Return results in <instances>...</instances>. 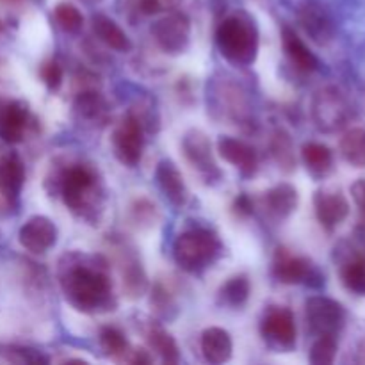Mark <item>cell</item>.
Returning a JSON list of instances; mask_svg holds the SVG:
<instances>
[{"instance_id": "obj_21", "label": "cell", "mask_w": 365, "mask_h": 365, "mask_svg": "<svg viewBox=\"0 0 365 365\" xmlns=\"http://www.w3.org/2000/svg\"><path fill=\"white\" fill-rule=\"evenodd\" d=\"M282 45H284V50L291 59L292 66L298 68L299 71H305V73L317 70V64H319L317 57L310 52L309 46L302 41V38L291 27H284V31H282Z\"/></svg>"}, {"instance_id": "obj_13", "label": "cell", "mask_w": 365, "mask_h": 365, "mask_svg": "<svg viewBox=\"0 0 365 365\" xmlns=\"http://www.w3.org/2000/svg\"><path fill=\"white\" fill-rule=\"evenodd\" d=\"M314 209L321 227L334 232L349 216V203L337 189H319L314 196Z\"/></svg>"}, {"instance_id": "obj_24", "label": "cell", "mask_w": 365, "mask_h": 365, "mask_svg": "<svg viewBox=\"0 0 365 365\" xmlns=\"http://www.w3.org/2000/svg\"><path fill=\"white\" fill-rule=\"evenodd\" d=\"M121 277H123L125 294L130 299L141 298L148 289V278L141 262L128 253H125V259L121 262Z\"/></svg>"}, {"instance_id": "obj_42", "label": "cell", "mask_w": 365, "mask_h": 365, "mask_svg": "<svg viewBox=\"0 0 365 365\" xmlns=\"http://www.w3.org/2000/svg\"><path fill=\"white\" fill-rule=\"evenodd\" d=\"M359 360L360 362H365V341L360 344V349H359Z\"/></svg>"}, {"instance_id": "obj_37", "label": "cell", "mask_w": 365, "mask_h": 365, "mask_svg": "<svg viewBox=\"0 0 365 365\" xmlns=\"http://www.w3.org/2000/svg\"><path fill=\"white\" fill-rule=\"evenodd\" d=\"M132 217H134V221L138 225H153L157 217V207L153 205L152 202H148L146 198L135 200L134 205H132Z\"/></svg>"}, {"instance_id": "obj_20", "label": "cell", "mask_w": 365, "mask_h": 365, "mask_svg": "<svg viewBox=\"0 0 365 365\" xmlns=\"http://www.w3.org/2000/svg\"><path fill=\"white\" fill-rule=\"evenodd\" d=\"M25 184V168L18 155H7L0 160V195L14 203Z\"/></svg>"}, {"instance_id": "obj_27", "label": "cell", "mask_w": 365, "mask_h": 365, "mask_svg": "<svg viewBox=\"0 0 365 365\" xmlns=\"http://www.w3.org/2000/svg\"><path fill=\"white\" fill-rule=\"evenodd\" d=\"M100 348H102L103 355L109 356L114 362H128V355H130L132 346L128 344V341L125 339V335L121 334L118 328L106 327L100 330L98 335Z\"/></svg>"}, {"instance_id": "obj_28", "label": "cell", "mask_w": 365, "mask_h": 365, "mask_svg": "<svg viewBox=\"0 0 365 365\" xmlns=\"http://www.w3.org/2000/svg\"><path fill=\"white\" fill-rule=\"evenodd\" d=\"M341 280L353 294L365 296V253L349 255L341 266Z\"/></svg>"}, {"instance_id": "obj_18", "label": "cell", "mask_w": 365, "mask_h": 365, "mask_svg": "<svg viewBox=\"0 0 365 365\" xmlns=\"http://www.w3.org/2000/svg\"><path fill=\"white\" fill-rule=\"evenodd\" d=\"M202 355L209 364H225L232 359L234 351V342H232L230 334L223 328H207L202 334Z\"/></svg>"}, {"instance_id": "obj_30", "label": "cell", "mask_w": 365, "mask_h": 365, "mask_svg": "<svg viewBox=\"0 0 365 365\" xmlns=\"http://www.w3.org/2000/svg\"><path fill=\"white\" fill-rule=\"evenodd\" d=\"M73 109L81 120L98 121L106 114V102H103L102 95L96 93L95 89H84L75 98Z\"/></svg>"}, {"instance_id": "obj_35", "label": "cell", "mask_w": 365, "mask_h": 365, "mask_svg": "<svg viewBox=\"0 0 365 365\" xmlns=\"http://www.w3.org/2000/svg\"><path fill=\"white\" fill-rule=\"evenodd\" d=\"M0 355L11 364H46L48 359L41 353L31 348H21V346H2Z\"/></svg>"}, {"instance_id": "obj_23", "label": "cell", "mask_w": 365, "mask_h": 365, "mask_svg": "<svg viewBox=\"0 0 365 365\" xmlns=\"http://www.w3.org/2000/svg\"><path fill=\"white\" fill-rule=\"evenodd\" d=\"M145 339L148 342V348L155 355H159L164 364L180 362V349H178L177 342L160 324L150 323L145 330Z\"/></svg>"}, {"instance_id": "obj_2", "label": "cell", "mask_w": 365, "mask_h": 365, "mask_svg": "<svg viewBox=\"0 0 365 365\" xmlns=\"http://www.w3.org/2000/svg\"><path fill=\"white\" fill-rule=\"evenodd\" d=\"M57 192L77 217L95 221L103 205V187L98 173L88 164H64Z\"/></svg>"}, {"instance_id": "obj_38", "label": "cell", "mask_w": 365, "mask_h": 365, "mask_svg": "<svg viewBox=\"0 0 365 365\" xmlns=\"http://www.w3.org/2000/svg\"><path fill=\"white\" fill-rule=\"evenodd\" d=\"M182 0H139L138 7L143 14H159L175 11Z\"/></svg>"}, {"instance_id": "obj_16", "label": "cell", "mask_w": 365, "mask_h": 365, "mask_svg": "<svg viewBox=\"0 0 365 365\" xmlns=\"http://www.w3.org/2000/svg\"><path fill=\"white\" fill-rule=\"evenodd\" d=\"M155 180L163 195L173 203L175 207H184L189 200L187 185L177 164L171 160H160L155 170Z\"/></svg>"}, {"instance_id": "obj_39", "label": "cell", "mask_w": 365, "mask_h": 365, "mask_svg": "<svg viewBox=\"0 0 365 365\" xmlns=\"http://www.w3.org/2000/svg\"><path fill=\"white\" fill-rule=\"evenodd\" d=\"M349 191H351V196H353V200H355L356 207L362 210L364 216H365V178L356 180L355 184L351 185V189H349Z\"/></svg>"}, {"instance_id": "obj_5", "label": "cell", "mask_w": 365, "mask_h": 365, "mask_svg": "<svg viewBox=\"0 0 365 365\" xmlns=\"http://www.w3.org/2000/svg\"><path fill=\"white\" fill-rule=\"evenodd\" d=\"M273 277L285 285L305 284L309 287H321L324 282V277L314 266L312 260L294 255L291 250L284 248V246L274 253Z\"/></svg>"}, {"instance_id": "obj_26", "label": "cell", "mask_w": 365, "mask_h": 365, "mask_svg": "<svg viewBox=\"0 0 365 365\" xmlns=\"http://www.w3.org/2000/svg\"><path fill=\"white\" fill-rule=\"evenodd\" d=\"M252 292V284L246 274H235V277L228 278L223 285H221L220 292H217V299L223 307H230V309H241L250 298Z\"/></svg>"}, {"instance_id": "obj_7", "label": "cell", "mask_w": 365, "mask_h": 365, "mask_svg": "<svg viewBox=\"0 0 365 365\" xmlns=\"http://www.w3.org/2000/svg\"><path fill=\"white\" fill-rule=\"evenodd\" d=\"M157 46L170 56H180L191 41V20L184 13H171L152 25Z\"/></svg>"}, {"instance_id": "obj_3", "label": "cell", "mask_w": 365, "mask_h": 365, "mask_svg": "<svg viewBox=\"0 0 365 365\" xmlns=\"http://www.w3.org/2000/svg\"><path fill=\"white\" fill-rule=\"evenodd\" d=\"M221 53L235 66H250L259 53V31L248 14L237 13L225 18L216 32Z\"/></svg>"}, {"instance_id": "obj_33", "label": "cell", "mask_w": 365, "mask_h": 365, "mask_svg": "<svg viewBox=\"0 0 365 365\" xmlns=\"http://www.w3.org/2000/svg\"><path fill=\"white\" fill-rule=\"evenodd\" d=\"M53 21L57 24V27L63 29L64 32H78L84 25V16H82L81 11L73 6V4H57L53 7Z\"/></svg>"}, {"instance_id": "obj_34", "label": "cell", "mask_w": 365, "mask_h": 365, "mask_svg": "<svg viewBox=\"0 0 365 365\" xmlns=\"http://www.w3.org/2000/svg\"><path fill=\"white\" fill-rule=\"evenodd\" d=\"M335 356H337V339L331 335H321L310 349L309 360L314 365H330L335 362Z\"/></svg>"}, {"instance_id": "obj_29", "label": "cell", "mask_w": 365, "mask_h": 365, "mask_svg": "<svg viewBox=\"0 0 365 365\" xmlns=\"http://www.w3.org/2000/svg\"><path fill=\"white\" fill-rule=\"evenodd\" d=\"M339 150L353 168H365V128H349L339 141Z\"/></svg>"}, {"instance_id": "obj_14", "label": "cell", "mask_w": 365, "mask_h": 365, "mask_svg": "<svg viewBox=\"0 0 365 365\" xmlns=\"http://www.w3.org/2000/svg\"><path fill=\"white\" fill-rule=\"evenodd\" d=\"M29 125V107L20 100H0V139L16 145Z\"/></svg>"}, {"instance_id": "obj_32", "label": "cell", "mask_w": 365, "mask_h": 365, "mask_svg": "<svg viewBox=\"0 0 365 365\" xmlns=\"http://www.w3.org/2000/svg\"><path fill=\"white\" fill-rule=\"evenodd\" d=\"M150 307H152V312L155 314L159 319L171 321L178 314L177 303H175L173 296L170 294L164 285L155 284L150 292Z\"/></svg>"}, {"instance_id": "obj_25", "label": "cell", "mask_w": 365, "mask_h": 365, "mask_svg": "<svg viewBox=\"0 0 365 365\" xmlns=\"http://www.w3.org/2000/svg\"><path fill=\"white\" fill-rule=\"evenodd\" d=\"M302 157L307 170L316 178L327 177L334 168V153L327 145H321V143H307L302 148Z\"/></svg>"}, {"instance_id": "obj_41", "label": "cell", "mask_w": 365, "mask_h": 365, "mask_svg": "<svg viewBox=\"0 0 365 365\" xmlns=\"http://www.w3.org/2000/svg\"><path fill=\"white\" fill-rule=\"evenodd\" d=\"M153 362V356L150 355V351H146V349L139 348V349H130V355H128V362L127 364H152Z\"/></svg>"}, {"instance_id": "obj_15", "label": "cell", "mask_w": 365, "mask_h": 365, "mask_svg": "<svg viewBox=\"0 0 365 365\" xmlns=\"http://www.w3.org/2000/svg\"><path fill=\"white\" fill-rule=\"evenodd\" d=\"M217 152L227 163L234 164L241 171L242 177H253L255 175L257 164H259L257 152L252 146L246 145L245 141L221 135L220 141H217Z\"/></svg>"}, {"instance_id": "obj_8", "label": "cell", "mask_w": 365, "mask_h": 365, "mask_svg": "<svg viewBox=\"0 0 365 365\" xmlns=\"http://www.w3.org/2000/svg\"><path fill=\"white\" fill-rule=\"evenodd\" d=\"M110 143L116 159L123 166L135 168L141 163L143 150H145V128L128 113L123 121L114 128Z\"/></svg>"}, {"instance_id": "obj_1", "label": "cell", "mask_w": 365, "mask_h": 365, "mask_svg": "<svg viewBox=\"0 0 365 365\" xmlns=\"http://www.w3.org/2000/svg\"><path fill=\"white\" fill-rule=\"evenodd\" d=\"M59 282L64 298L78 312H113L116 309L109 264L103 257L66 253L59 262Z\"/></svg>"}, {"instance_id": "obj_40", "label": "cell", "mask_w": 365, "mask_h": 365, "mask_svg": "<svg viewBox=\"0 0 365 365\" xmlns=\"http://www.w3.org/2000/svg\"><path fill=\"white\" fill-rule=\"evenodd\" d=\"M234 209L235 212H239V216H250V214H253V202L250 200V196L241 195L235 200Z\"/></svg>"}, {"instance_id": "obj_43", "label": "cell", "mask_w": 365, "mask_h": 365, "mask_svg": "<svg viewBox=\"0 0 365 365\" xmlns=\"http://www.w3.org/2000/svg\"><path fill=\"white\" fill-rule=\"evenodd\" d=\"M4 31V25H2V21H0V32Z\"/></svg>"}, {"instance_id": "obj_11", "label": "cell", "mask_w": 365, "mask_h": 365, "mask_svg": "<svg viewBox=\"0 0 365 365\" xmlns=\"http://www.w3.org/2000/svg\"><path fill=\"white\" fill-rule=\"evenodd\" d=\"M260 334L278 349L291 351L296 346L294 314L287 307H269L260 323Z\"/></svg>"}, {"instance_id": "obj_10", "label": "cell", "mask_w": 365, "mask_h": 365, "mask_svg": "<svg viewBox=\"0 0 365 365\" xmlns=\"http://www.w3.org/2000/svg\"><path fill=\"white\" fill-rule=\"evenodd\" d=\"M314 121L321 130L334 132L344 127L349 120L348 100L335 88H324L316 93L312 103Z\"/></svg>"}, {"instance_id": "obj_36", "label": "cell", "mask_w": 365, "mask_h": 365, "mask_svg": "<svg viewBox=\"0 0 365 365\" xmlns=\"http://www.w3.org/2000/svg\"><path fill=\"white\" fill-rule=\"evenodd\" d=\"M39 77H41V81L45 82V86L50 91H57L61 84H63V68H61L57 61H45L41 68H39Z\"/></svg>"}, {"instance_id": "obj_9", "label": "cell", "mask_w": 365, "mask_h": 365, "mask_svg": "<svg viewBox=\"0 0 365 365\" xmlns=\"http://www.w3.org/2000/svg\"><path fill=\"white\" fill-rule=\"evenodd\" d=\"M182 152H184L187 163L202 175L207 184H216L221 180L223 175L214 160L212 145L205 132L196 130V128L185 132L184 139H182Z\"/></svg>"}, {"instance_id": "obj_12", "label": "cell", "mask_w": 365, "mask_h": 365, "mask_svg": "<svg viewBox=\"0 0 365 365\" xmlns=\"http://www.w3.org/2000/svg\"><path fill=\"white\" fill-rule=\"evenodd\" d=\"M18 241L27 252L45 253L57 242V227L46 216H32L21 225Z\"/></svg>"}, {"instance_id": "obj_19", "label": "cell", "mask_w": 365, "mask_h": 365, "mask_svg": "<svg viewBox=\"0 0 365 365\" xmlns=\"http://www.w3.org/2000/svg\"><path fill=\"white\" fill-rule=\"evenodd\" d=\"M299 21H302V27L305 29L307 34L314 41L319 43V45L330 41L331 36H334V27H331L330 16H328L324 7H321L319 4H305L302 7V11H299Z\"/></svg>"}, {"instance_id": "obj_6", "label": "cell", "mask_w": 365, "mask_h": 365, "mask_svg": "<svg viewBox=\"0 0 365 365\" xmlns=\"http://www.w3.org/2000/svg\"><path fill=\"white\" fill-rule=\"evenodd\" d=\"M305 319L310 331L317 337L321 335L337 337L339 331L344 328L346 310L335 299L327 296H312L305 303Z\"/></svg>"}, {"instance_id": "obj_22", "label": "cell", "mask_w": 365, "mask_h": 365, "mask_svg": "<svg viewBox=\"0 0 365 365\" xmlns=\"http://www.w3.org/2000/svg\"><path fill=\"white\" fill-rule=\"evenodd\" d=\"M93 32H95L100 41L106 43L114 52H130L132 50L130 38L125 34V31L116 21L110 20L106 14H95L93 16Z\"/></svg>"}, {"instance_id": "obj_31", "label": "cell", "mask_w": 365, "mask_h": 365, "mask_svg": "<svg viewBox=\"0 0 365 365\" xmlns=\"http://www.w3.org/2000/svg\"><path fill=\"white\" fill-rule=\"evenodd\" d=\"M271 153L274 163L278 164L284 173H292L296 170V153L292 146V139L287 132L278 130L271 139Z\"/></svg>"}, {"instance_id": "obj_17", "label": "cell", "mask_w": 365, "mask_h": 365, "mask_svg": "<svg viewBox=\"0 0 365 365\" xmlns=\"http://www.w3.org/2000/svg\"><path fill=\"white\" fill-rule=\"evenodd\" d=\"M298 189L289 182L274 185L264 195V207H266L267 214L274 220H287L298 209Z\"/></svg>"}, {"instance_id": "obj_4", "label": "cell", "mask_w": 365, "mask_h": 365, "mask_svg": "<svg viewBox=\"0 0 365 365\" xmlns=\"http://www.w3.org/2000/svg\"><path fill=\"white\" fill-rule=\"evenodd\" d=\"M221 255V241L209 228H191L175 239V262L189 273H198Z\"/></svg>"}]
</instances>
